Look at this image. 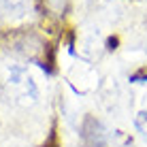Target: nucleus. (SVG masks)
I'll use <instances>...</instances> for the list:
<instances>
[{
	"label": "nucleus",
	"instance_id": "f257e3e1",
	"mask_svg": "<svg viewBox=\"0 0 147 147\" xmlns=\"http://www.w3.org/2000/svg\"><path fill=\"white\" fill-rule=\"evenodd\" d=\"M0 85L4 96L19 107H32L40 98L36 81L22 64H4L0 70Z\"/></svg>",
	"mask_w": 147,
	"mask_h": 147
},
{
	"label": "nucleus",
	"instance_id": "f03ea898",
	"mask_svg": "<svg viewBox=\"0 0 147 147\" xmlns=\"http://www.w3.org/2000/svg\"><path fill=\"white\" fill-rule=\"evenodd\" d=\"M81 136L90 147H107V130L96 117H85L81 126Z\"/></svg>",
	"mask_w": 147,
	"mask_h": 147
},
{
	"label": "nucleus",
	"instance_id": "7ed1b4c3",
	"mask_svg": "<svg viewBox=\"0 0 147 147\" xmlns=\"http://www.w3.org/2000/svg\"><path fill=\"white\" fill-rule=\"evenodd\" d=\"M70 81L73 85H77L79 92H88L96 85V73L90 64H75L70 70Z\"/></svg>",
	"mask_w": 147,
	"mask_h": 147
},
{
	"label": "nucleus",
	"instance_id": "20e7f679",
	"mask_svg": "<svg viewBox=\"0 0 147 147\" xmlns=\"http://www.w3.org/2000/svg\"><path fill=\"white\" fill-rule=\"evenodd\" d=\"M0 11L13 22L26 19L32 11V0H0Z\"/></svg>",
	"mask_w": 147,
	"mask_h": 147
},
{
	"label": "nucleus",
	"instance_id": "39448f33",
	"mask_svg": "<svg viewBox=\"0 0 147 147\" xmlns=\"http://www.w3.org/2000/svg\"><path fill=\"white\" fill-rule=\"evenodd\" d=\"M136 130L141 132V136H143V141L147 143V115H141V117L136 119Z\"/></svg>",
	"mask_w": 147,
	"mask_h": 147
},
{
	"label": "nucleus",
	"instance_id": "423d86ee",
	"mask_svg": "<svg viewBox=\"0 0 147 147\" xmlns=\"http://www.w3.org/2000/svg\"><path fill=\"white\" fill-rule=\"evenodd\" d=\"M145 49H147V47H145Z\"/></svg>",
	"mask_w": 147,
	"mask_h": 147
}]
</instances>
